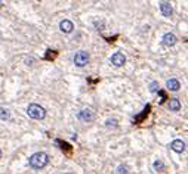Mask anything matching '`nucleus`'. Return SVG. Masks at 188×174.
Masks as SVG:
<instances>
[{"mask_svg":"<svg viewBox=\"0 0 188 174\" xmlns=\"http://www.w3.org/2000/svg\"><path fill=\"white\" fill-rule=\"evenodd\" d=\"M47 162H49V157L46 155L45 152H36L34 155H31L28 158L30 167H33L36 170L43 168L45 165H47Z\"/></svg>","mask_w":188,"mask_h":174,"instance_id":"nucleus-1","label":"nucleus"},{"mask_svg":"<svg viewBox=\"0 0 188 174\" xmlns=\"http://www.w3.org/2000/svg\"><path fill=\"white\" fill-rule=\"evenodd\" d=\"M27 114H28V117H31L33 120H43L46 115V111H45V108H42L40 105H37V103H31V105H28V108H27Z\"/></svg>","mask_w":188,"mask_h":174,"instance_id":"nucleus-2","label":"nucleus"},{"mask_svg":"<svg viewBox=\"0 0 188 174\" xmlns=\"http://www.w3.org/2000/svg\"><path fill=\"white\" fill-rule=\"evenodd\" d=\"M74 65L76 67H85L86 63L89 62V53L87 52H83V50H80L77 52L74 55Z\"/></svg>","mask_w":188,"mask_h":174,"instance_id":"nucleus-3","label":"nucleus"},{"mask_svg":"<svg viewBox=\"0 0 188 174\" xmlns=\"http://www.w3.org/2000/svg\"><path fill=\"white\" fill-rule=\"evenodd\" d=\"M126 62V58L123 53H114L113 56H111V63H113L114 67H123Z\"/></svg>","mask_w":188,"mask_h":174,"instance_id":"nucleus-4","label":"nucleus"},{"mask_svg":"<svg viewBox=\"0 0 188 174\" xmlns=\"http://www.w3.org/2000/svg\"><path fill=\"white\" fill-rule=\"evenodd\" d=\"M59 30L62 31V33H71L73 30H74V25H73V22L71 21H68V19H64V21H61L59 22Z\"/></svg>","mask_w":188,"mask_h":174,"instance_id":"nucleus-5","label":"nucleus"},{"mask_svg":"<svg viewBox=\"0 0 188 174\" xmlns=\"http://www.w3.org/2000/svg\"><path fill=\"white\" fill-rule=\"evenodd\" d=\"M77 117L82 120V121H92L93 120V112H92V109H89V108H86V109H83L82 112H79V115Z\"/></svg>","mask_w":188,"mask_h":174,"instance_id":"nucleus-6","label":"nucleus"},{"mask_svg":"<svg viewBox=\"0 0 188 174\" xmlns=\"http://www.w3.org/2000/svg\"><path fill=\"white\" fill-rule=\"evenodd\" d=\"M160 11H161V13L165 16H171L172 13H173V9H172L171 3H167V2H161L160 3Z\"/></svg>","mask_w":188,"mask_h":174,"instance_id":"nucleus-7","label":"nucleus"},{"mask_svg":"<svg viewBox=\"0 0 188 174\" xmlns=\"http://www.w3.org/2000/svg\"><path fill=\"white\" fill-rule=\"evenodd\" d=\"M163 43H165L166 46H173L175 43H176V37H175V34L172 33H167L163 35Z\"/></svg>","mask_w":188,"mask_h":174,"instance_id":"nucleus-8","label":"nucleus"},{"mask_svg":"<svg viewBox=\"0 0 188 174\" xmlns=\"http://www.w3.org/2000/svg\"><path fill=\"white\" fill-rule=\"evenodd\" d=\"M171 148L175 152H184L185 151V143H184L182 140H173L172 142V145H171Z\"/></svg>","mask_w":188,"mask_h":174,"instance_id":"nucleus-9","label":"nucleus"},{"mask_svg":"<svg viewBox=\"0 0 188 174\" xmlns=\"http://www.w3.org/2000/svg\"><path fill=\"white\" fill-rule=\"evenodd\" d=\"M179 87H181V84H179V81H178V80L171 78L169 81H167V89H169V90L176 92V90H179Z\"/></svg>","mask_w":188,"mask_h":174,"instance_id":"nucleus-10","label":"nucleus"},{"mask_svg":"<svg viewBox=\"0 0 188 174\" xmlns=\"http://www.w3.org/2000/svg\"><path fill=\"white\" fill-rule=\"evenodd\" d=\"M169 109H171V111H179V109H181L179 101H178V99H172V101L169 102Z\"/></svg>","mask_w":188,"mask_h":174,"instance_id":"nucleus-11","label":"nucleus"},{"mask_svg":"<svg viewBox=\"0 0 188 174\" xmlns=\"http://www.w3.org/2000/svg\"><path fill=\"white\" fill-rule=\"evenodd\" d=\"M9 118V112H7V109H5V108H0V120H7Z\"/></svg>","mask_w":188,"mask_h":174,"instance_id":"nucleus-12","label":"nucleus"},{"mask_svg":"<svg viewBox=\"0 0 188 174\" xmlns=\"http://www.w3.org/2000/svg\"><path fill=\"white\" fill-rule=\"evenodd\" d=\"M105 125H107L108 129H116V127H117V120H107V121H105Z\"/></svg>","mask_w":188,"mask_h":174,"instance_id":"nucleus-13","label":"nucleus"},{"mask_svg":"<svg viewBox=\"0 0 188 174\" xmlns=\"http://www.w3.org/2000/svg\"><path fill=\"white\" fill-rule=\"evenodd\" d=\"M154 168L156 170H163L165 168V165H163L161 161H156V162H154Z\"/></svg>","mask_w":188,"mask_h":174,"instance_id":"nucleus-14","label":"nucleus"},{"mask_svg":"<svg viewBox=\"0 0 188 174\" xmlns=\"http://www.w3.org/2000/svg\"><path fill=\"white\" fill-rule=\"evenodd\" d=\"M117 174H127V168H126L125 165H120L119 168H117Z\"/></svg>","mask_w":188,"mask_h":174,"instance_id":"nucleus-15","label":"nucleus"},{"mask_svg":"<svg viewBox=\"0 0 188 174\" xmlns=\"http://www.w3.org/2000/svg\"><path fill=\"white\" fill-rule=\"evenodd\" d=\"M150 90H151V92H157V83H151Z\"/></svg>","mask_w":188,"mask_h":174,"instance_id":"nucleus-16","label":"nucleus"},{"mask_svg":"<svg viewBox=\"0 0 188 174\" xmlns=\"http://www.w3.org/2000/svg\"><path fill=\"white\" fill-rule=\"evenodd\" d=\"M0 158H2V151H0Z\"/></svg>","mask_w":188,"mask_h":174,"instance_id":"nucleus-17","label":"nucleus"},{"mask_svg":"<svg viewBox=\"0 0 188 174\" xmlns=\"http://www.w3.org/2000/svg\"><path fill=\"white\" fill-rule=\"evenodd\" d=\"M0 6H2V3H0Z\"/></svg>","mask_w":188,"mask_h":174,"instance_id":"nucleus-18","label":"nucleus"}]
</instances>
